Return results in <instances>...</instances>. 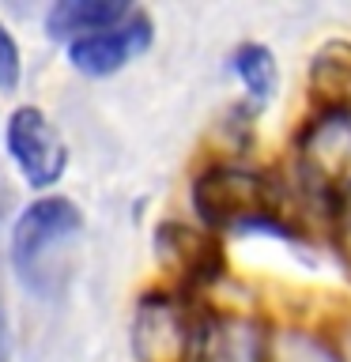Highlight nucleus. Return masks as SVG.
Instances as JSON below:
<instances>
[{
  "label": "nucleus",
  "instance_id": "f257e3e1",
  "mask_svg": "<svg viewBox=\"0 0 351 362\" xmlns=\"http://www.w3.org/2000/svg\"><path fill=\"white\" fill-rule=\"evenodd\" d=\"M197 211L212 226H249V223H272L276 219V192L268 177L242 166H215L208 170L197 189H192Z\"/></svg>",
  "mask_w": 351,
  "mask_h": 362
},
{
  "label": "nucleus",
  "instance_id": "f03ea898",
  "mask_svg": "<svg viewBox=\"0 0 351 362\" xmlns=\"http://www.w3.org/2000/svg\"><path fill=\"white\" fill-rule=\"evenodd\" d=\"M200 325L178 298H144L132 321V351L140 362H189Z\"/></svg>",
  "mask_w": 351,
  "mask_h": 362
},
{
  "label": "nucleus",
  "instance_id": "7ed1b4c3",
  "mask_svg": "<svg viewBox=\"0 0 351 362\" xmlns=\"http://www.w3.org/2000/svg\"><path fill=\"white\" fill-rule=\"evenodd\" d=\"M8 151L19 163V170L27 174L30 185H53L57 177L64 174L68 166V151L61 144V136L50 121H45L42 110L23 106L11 113L8 121Z\"/></svg>",
  "mask_w": 351,
  "mask_h": 362
},
{
  "label": "nucleus",
  "instance_id": "20e7f679",
  "mask_svg": "<svg viewBox=\"0 0 351 362\" xmlns=\"http://www.w3.org/2000/svg\"><path fill=\"white\" fill-rule=\"evenodd\" d=\"M151 42V23L140 11H129L125 19H117L113 27L98 30V34H87V38H76L68 57L79 72L87 76H106V72H117L125 61H132L136 53L147 49Z\"/></svg>",
  "mask_w": 351,
  "mask_h": 362
},
{
  "label": "nucleus",
  "instance_id": "39448f33",
  "mask_svg": "<svg viewBox=\"0 0 351 362\" xmlns=\"http://www.w3.org/2000/svg\"><path fill=\"white\" fill-rule=\"evenodd\" d=\"M79 226V211L76 204L68 200H38L23 211V219L16 223V242H11V253H16V264L27 268L42 249H50L57 238H68Z\"/></svg>",
  "mask_w": 351,
  "mask_h": 362
},
{
  "label": "nucleus",
  "instance_id": "423d86ee",
  "mask_svg": "<svg viewBox=\"0 0 351 362\" xmlns=\"http://www.w3.org/2000/svg\"><path fill=\"white\" fill-rule=\"evenodd\" d=\"M159 260H163L166 268H174L178 276L189 279V283H204L223 268L219 245H215L212 238L181 226V223L159 226Z\"/></svg>",
  "mask_w": 351,
  "mask_h": 362
},
{
  "label": "nucleus",
  "instance_id": "0eeeda50",
  "mask_svg": "<svg viewBox=\"0 0 351 362\" xmlns=\"http://www.w3.org/2000/svg\"><path fill=\"white\" fill-rule=\"evenodd\" d=\"M189 362H265V339L249 321H204Z\"/></svg>",
  "mask_w": 351,
  "mask_h": 362
},
{
  "label": "nucleus",
  "instance_id": "6e6552de",
  "mask_svg": "<svg viewBox=\"0 0 351 362\" xmlns=\"http://www.w3.org/2000/svg\"><path fill=\"white\" fill-rule=\"evenodd\" d=\"M132 8L121 0H61L50 11V34L53 38H87V34L113 27Z\"/></svg>",
  "mask_w": 351,
  "mask_h": 362
},
{
  "label": "nucleus",
  "instance_id": "1a4fd4ad",
  "mask_svg": "<svg viewBox=\"0 0 351 362\" xmlns=\"http://www.w3.org/2000/svg\"><path fill=\"white\" fill-rule=\"evenodd\" d=\"M310 87L325 113H351V45L333 42L317 53Z\"/></svg>",
  "mask_w": 351,
  "mask_h": 362
},
{
  "label": "nucleus",
  "instance_id": "9d476101",
  "mask_svg": "<svg viewBox=\"0 0 351 362\" xmlns=\"http://www.w3.org/2000/svg\"><path fill=\"white\" fill-rule=\"evenodd\" d=\"M234 72L253 95V102H268L276 95V61L265 45H242L234 53Z\"/></svg>",
  "mask_w": 351,
  "mask_h": 362
},
{
  "label": "nucleus",
  "instance_id": "9b49d317",
  "mask_svg": "<svg viewBox=\"0 0 351 362\" xmlns=\"http://www.w3.org/2000/svg\"><path fill=\"white\" fill-rule=\"evenodd\" d=\"M272 358H276V362H340L333 351L321 344V339H313L306 332L280 336L276 347H272Z\"/></svg>",
  "mask_w": 351,
  "mask_h": 362
},
{
  "label": "nucleus",
  "instance_id": "f8f14e48",
  "mask_svg": "<svg viewBox=\"0 0 351 362\" xmlns=\"http://www.w3.org/2000/svg\"><path fill=\"white\" fill-rule=\"evenodd\" d=\"M333 226H336L340 253H344V260L351 264V192H344V197L333 200Z\"/></svg>",
  "mask_w": 351,
  "mask_h": 362
},
{
  "label": "nucleus",
  "instance_id": "ddd939ff",
  "mask_svg": "<svg viewBox=\"0 0 351 362\" xmlns=\"http://www.w3.org/2000/svg\"><path fill=\"white\" fill-rule=\"evenodd\" d=\"M19 83V49L8 38V30L0 27V87H16Z\"/></svg>",
  "mask_w": 351,
  "mask_h": 362
},
{
  "label": "nucleus",
  "instance_id": "4468645a",
  "mask_svg": "<svg viewBox=\"0 0 351 362\" xmlns=\"http://www.w3.org/2000/svg\"><path fill=\"white\" fill-rule=\"evenodd\" d=\"M347 355H351V332H347Z\"/></svg>",
  "mask_w": 351,
  "mask_h": 362
}]
</instances>
